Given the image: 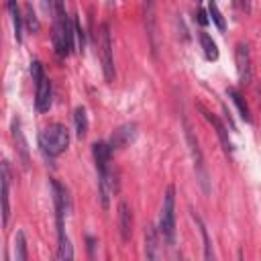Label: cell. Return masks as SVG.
<instances>
[{
    "label": "cell",
    "instance_id": "31",
    "mask_svg": "<svg viewBox=\"0 0 261 261\" xmlns=\"http://www.w3.org/2000/svg\"><path fill=\"white\" fill-rule=\"evenodd\" d=\"M196 2H202V0H196Z\"/></svg>",
    "mask_w": 261,
    "mask_h": 261
},
{
    "label": "cell",
    "instance_id": "6",
    "mask_svg": "<svg viewBox=\"0 0 261 261\" xmlns=\"http://www.w3.org/2000/svg\"><path fill=\"white\" fill-rule=\"evenodd\" d=\"M98 53L102 61V73L106 82L114 80V55H112V37H110V27L108 22H102L98 27Z\"/></svg>",
    "mask_w": 261,
    "mask_h": 261
},
{
    "label": "cell",
    "instance_id": "11",
    "mask_svg": "<svg viewBox=\"0 0 261 261\" xmlns=\"http://www.w3.org/2000/svg\"><path fill=\"white\" fill-rule=\"evenodd\" d=\"M135 137H137V124H135V122H126V124L118 126V128L112 133L108 145H110V149H122V147H126L128 143H133Z\"/></svg>",
    "mask_w": 261,
    "mask_h": 261
},
{
    "label": "cell",
    "instance_id": "18",
    "mask_svg": "<svg viewBox=\"0 0 261 261\" xmlns=\"http://www.w3.org/2000/svg\"><path fill=\"white\" fill-rule=\"evenodd\" d=\"M198 39H200V45H202V51H204L206 59H208V61H216V59H218V47H216V43L212 41V37H210L208 33H200Z\"/></svg>",
    "mask_w": 261,
    "mask_h": 261
},
{
    "label": "cell",
    "instance_id": "12",
    "mask_svg": "<svg viewBox=\"0 0 261 261\" xmlns=\"http://www.w3.org/2000/svg\"><path fill=\"white\" fill-rule=\"evenodd\" d=\"M10 220V163L2 161V224Z\"/></svg>",
    "mask_w": 261,
    "mask_h": 261
},
{
    "label": "cell",
    "instance_id": "26",
    "mask_svg": "<svg viewBox=\"0 0 261 261\" xmlns=\"http://www.w3.org/2000/svg\"><path fill=\"white\" fill-rule=\"evenodd\" d=\"M196 16H198V22H200V24H208V18H206V12H204V10H198Z\"/></svg>",
    "mask_w": 261,
    "mask_h": 261
},
{
    "label": "cell",
    "instance_id": "15",
    "mask_svg": "<svg viewBox=\"0 0 261 261\" xmlns=\"http://www.w3.org/2000/svg\"><path fill=\"white\" fill-rule=\"evenodd\" d=\"M12 139H14V145L20 153V159H22V165L29 167V147H27V141H24V135L20 130V122L18 118L12 120Z\"/></svg>",
    "mask_w": 261,
    "mask_h": 261
},
{
    "label": "cell",
    "instance_id": "2",
    "mask_svg": "<svg viewBox=\"0 0 261 261\" xmlns=\"http://www.w3.org/2000/svg\"><path fill=\"white\" fill-rule=\"evenodd\" d=\"M73 39H75V27H73V20L67 16V12H61V14L53 16L51 41H53V49H55L57 57L65 59V57L71 55Z\"/></svg>",
    "mask_w": 261,
    "mask_h": 261
},
{
    "label": "cell",
    "instance_id": "17",
    "mask_svg": "<svg viewBox=\"0 0 261 261\" xmlns=\"http://www.w3.org/2000/svg\"><path fill=\"white\" fill-rule=\"evenodd\" d=\"M226 96L234 102V106H237V110H239L241 118H243L245 122H253V118H251V110H249V106H247V102H245L243 94H241L239 90H234V88H228V90H226Z\"/></svg>",
    "mask_w": 261,
    "mask_h": 261
},
{
    "label": "cell",
    "instance_id": "9",
    "mask_svg": "<svg viewBox=\"0 0 261 261\" xmlns=\"http://www.w3.org/2000/svg\"><path fill=\"white\" fill-rule=\"evenodd\" d=\"M143 16H145V31L151 41L153 55L157 53V16H155V0H143Z\"/></svg>",
    "mask_w": 261,
    "mask_h": 261
},
{
    "label": "cell",
    "instance_id": "19",
    "mask_svg": "<svg viewBox=\"0 0 261 261\" xmlns=\"http://www.w3.org/2000/svg\"><path fill=\"white\" fill-rule=\"evenodd\" d=\"M73 122H75V135L80 139H84L88 135V114H86L84 106H77L73 110Z\"/></svg>",
    "mask_w": 261,
    "mask_h": 261
},
{
    "label": "cell",
    "instance_id": "4",
    "mask_svg": "<svg viewBox=\"0 0 261 261\" xmlns=\"http://www.w3.org/2000/svg\"><path fill=\"white\" fill-rule=\"evenodd\" d=\"M184 133H186V141H188V149H190V155H192V161H194V171H196V179L202 188L204 194H210V177H208V169H206V163H204V153L200 149V143H198V137L194 135V130L190 128V124L186 122L184 118Z\"/></svg>",
    "mask_w": 261,
    "mask_h": 261
},
{
    "label": "cell",
    "instance_id": "5",
    "mask_svg": "<svg viewBox=\"0 0 261 261\" xmlns=\"http://www.w3.org/2000/svg\"><path fill=\"white\" fill-rule=\"evenodd\" d=\"M159 232L161 239L173 247L175 243V188L169 186L163 196V206H161V216H159Z\"/></svg>",
    "mask_w": 261,
    "mask_h": 261
},
{
    "label": "cell",
    "instance_id": "30",
    "mask_svg": "<svg viewBox=\"0 0 261 261\" xmlns=\"http://www.w3.org/2000/svg\"><path fill=\"white\" fill-rule=\"evenodd\" d=\"M245 8H247V10H249V0H245Z\"/></svg>",
    "mask_w": 261,
    "mask_h": 261
},
{
    "label": "cell",
    "instance_id": "1",
    "mask_svg": "<svg viewBox=\"0 0 261 261\" xmlns=\"http://www.w3.org/2000/svg\"><path fill=\"white\" fill-rule=\"evenodd\" d=\"M110 153L112 149L108 143H94L92 147V155H94V163L98 171V192H100V202L104 210L110 208V196L118 190L114 173L110 169Z\"/></svg>",
    "mask_w": 261,
    "mask_h": 261
},
{
    "label": "cell",
    "instance_id": "24",
    "mask_svg": "<svg viewBox=\"0 0 261 261\" xmlns=\"http://www.w3.org/2000/svg\"><path fill=\"white\" fill-rule=\"evenodd\" d=\"M24 18H27V27H29L33 33H37V31H39V20H37V14H35V10H33L31 4L27 6V16H24Z\"/></svg>",
    "mask_w": 261,
    "mask_h": 261
},
{
    "label": "cell",
    "instance_id": "8",
    "mask_svg": "<svg viewBox=\"0 0 261 261\" xmlns=\"http://www.w3.org/2000/svg\"><path fill=\"white\" fill-rule=\"evenodd\" d=\"M196 108L202 112V116L214 126V130H216V135H218V139H220V145H222V149H224V153L226 155H232V151H234V147H232V141H230V137H228V130H226V126L222 124V120L214 114V112H210L208 108H204V104H196Z\"/></svg>",
    "mask_w": 261,
    "mask_h": 261
},
{
    "label": "cell",
    "instance_id": "16",
    "mask_svg": "<svg viewBox=\"0 0 261 261\" xmlns=\"http://www.w3.org/2000/svg\"><path fill=\"white\" fill-rule=\"evenodd\" d=\"M6 10L10 14V20H12V29H14V39L20 43L22 41V16H20V10H18V2L16 0H6Z\"/></svg>",
    "mask_w": 261,
    "mask_h": 261
},
{
    "label": "cell",
    "instance_id": "3",
    "mask_svg": "<svg viewBox=\"0 0 261 261\" xmlns=\"http://www.w3.org/2000/svg\"><path fill=\"white\" fill-rule=\"evenodd\" d=\"M39 147L47 159H55L69 147V130L61 122H53L39 133Z\"/></svg>",
    "mask_w": 261,
    "mask_h": 261
},
{
    "label": "cell",
    "instance_id": "14",
    "mask_svg": "<svg viewBox=\"0 0 261 261\" xmlns=\"http://www.w3.org/2000/svg\"><path fill=\"white\" fill-rule=\"evenodd\" d=\"M159 228L155 226H147L145 230V255L147 259H157L159 257Z\"/></svg>",
    "mask_w": 261,
    "mask_h": 261
},
{
    "label": "cell",
    "instance_id": "25",
    "mask_svg": "<svg viewBox=\"0 0 261 261\" xmlns=\"http://www.w3.org/2000/svg\"><path fill=\"white\" fill-rule=\"evenodd\" d=\"M31 75H33V80H35V82H37L39 77H43V75H45L41 61H31Z\"/></svg>",
    "mask_w": 261,
    "mask_h": 261
},
{
    "label": "cell",
    "instance_id": "20",
    "mask_svg": "<svg viewBox=\"0 0 261 261\" xmlns=\"http://www.w3.org/2000/svg\"><path fill=\"white\" fill-rule=\"evenodd\" d=\"M190 214H192L194 222H196V224H198V228H200V234H202V241H204V257H206V259H212V257H214V253H212V243H210V237H208L206 224L202 222V218H200L194 210H190Z\"/></svg>",
    "mask_w": 261,
    "mask_h": 261
},
{
    "label": "cell",
    "instance_id": "7",
    "mask_svg": "<svg viewBox=\"0 0 261 261\" xmlns=\"http://www.w3.org/2000/svg\"><path fill=\"white\" fill-rule=\"evenodd\" d=\"M234 61H237V73L243 86H249L253 82V61L251 51L247 43H237L234 47Z\"/></svg>",
    "mask_w": 261,
    "mask_h": 261
},
{
    "label": "cell",
    "instance_id": "28",
    "mask_svg": "<svg viewBox=\"0 0 261 261\" xmlns=\"http://www.w3.org/2000/svg\"><path fill=\"white\" fill-rule=\"evenodd\" d=\"M257 96H259V110H261V86H259V90H257Z\"/></svg>",
    "mask_w": 261,
    "mask_h": 261
},
{
    "label": "cell",
    "instance_id": "21",
    "mask_svg": "<svg viewBox=\"0 0 261 261\" xmlns=\"http://www.w3.org/2000/svg\"><path fill=\"white\" fill-rule=\"evenodd\" d=\"M208 14H210V20L218 27V31H226V20H224V16H222L216 0H210L208 2Z\"/></svg>",
    "mask_w": 261,
    "mask_h": 261
},
{
    "label": "cell",
    "instance_id": "22",
    "mask_svg": "<svg viewBox=\"0 0 261 261\" xmlns=\"http://www.w3.org/2000/svg\"><path fill=\"white\" fill-rule=\"evenodd\" d=\"M29 255H27V239H24V232L18 230L16 237H14V259L16 261H24Z\"/></svg>",
    "mask_w": 261,
    "mask_h": 261
},
{
    "label": "cell",
    "instance_id": "10",
    "mask_svg": "<svg viewBox=\"0 0 261 261\" xmlns=\"http://www.w3.org/2000/svg\"><path fill=\"white\" fill-rule=\"evenodd\" d=\"M37 92H35V108L37 112H47L51 108V96H53V90H51V80L47 75L39 77L37 82Z\"/></svg>",
    "mask_w": 261,
    "mask_h": 261
},
{
    "label": "cell",
    "instance_id": "13",
    "mask_svg": "<svg viewBox=\"0 0 261 261\" xmlns=\"http://www.w3.org/2000/svg\"><path fill=\"white\" fill-rule=\"evenodd\" d=\"M118 230H120L122 241H128L133 234V210L126 202L118 204Z\"/></svg>",
    "mask_w": 261,
    "mask_h": 261
},
{
    "label": "cell",
    "instance_id": "27",
    "mask_svg": "<svg viewBox=\"0 0 261 261\" xmlns=\"http://www.w3.org/2000/svg\"><path fill=\"white\" fill-rule=\"evenodd\" d=\"M94 245H96V241H94L92 237H88V249H90V255H94Z\"/></svg>",
    "mask_w": 261,
    "mask_h": 261
},
{
    "label": "cell",
    "instance_id": "29",
    "mask_svg": "<svg viewBox=\"0 0 261 261\" xmlns=\"http://www.w3.org/2000/svg\"><path fill=\"white\" fill-rule=\"evenodd\" d=\"M108 2V6H114V0H106Z\"/></svg>",
    "mask_w": 261,
    "mask_h": 261
},
{
    "label": "cell",
    "instance_id": "23",
    "mask_svg": "<svg viewBox=\"0 0 261 261\" xmlns=\"http://www.w3.org/2000/svg\"><path fill=\"white\" fill-rule=\"evenodd\" d=\"M43 2H45V8L49 10L51 16L65 12V0H43Z\"/></svg>",
    "mask_w": 261,
    "mask_h": 261
}]
</instances>
